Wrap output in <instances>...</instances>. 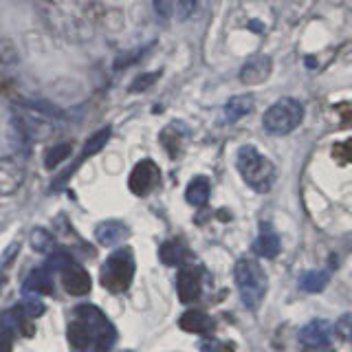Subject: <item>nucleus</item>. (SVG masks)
<instances>
[{
	"label": "nucleus",
	"mask_w": 352,
	"mask_h": 352,
	"mask_svg": "<svg viewBox=\"0 0 352 352\" xmlns=\"http://www.w3.org/2000/svg\"><path fill=\"white\" fill-rule=\"evenodd\" d=\"M238 172L251 190L260 194L269 192L275 185V176H278L275 165L253 146H242L238 150Z\"/></svg>",
	"instance_id": "1"
},
{
	"label": "nucleus",
	"mask_w": 352,
	"mask_h": 352,
	"mask_svg": "<svg viewBox=\"0 0 352 352\" xmlns=\"http://www.w3.org/2000/svg\"><path fill=\"white\" fill-rule=\"evenodd\" d=\"M236 284H238V293H240V300L245 304L249 311H256V308L262 304L264 295H267V273L258 264V260L253 258H242L236 264Z\"/></svg>",
	"instance_id": "2"
},
{
	"label": "nucleus",
	"mask_w": 352,
	"mask_h": 352,
	"mask_svg": "<svg viewBox=\"0 0 352 352\" xmlns=\"http://www.w3.org/2000/svg\"><path fill=\"white\" fill-rule=\"evenodd\" d=\"M304 119V106L293 97H282L275 104L269 106V110L262 117V126L269 135L284 137L293 132Z\"/></svg>",
	"instance_id": "3"
},
{
	"label": "nucleus",
	"mask_w": 352,
	"mask_h": 352,
	"mask_svg": "<svg viewBox=\"0 0 352 352\" xmlns=\"http://www.w3.org/2000/svg\"><path fill=\"white\" fill-rule=\"evenodd\" d=\"M132 278H135V256L132 249H117L110 253L102 269V284L108 291L121 293L126 291Z\"/></svg>",
	"instance_id": "4"
},
{
	"label": "nucleus",
	"mask_w": 352,
	"mask_h": 352,
	"mask_svg": "<svg viewBox=\"0 0 352 352\" xmlns=\"http://www.w3.org/2000/svg\"><path fill=\"white\" fill-rule=\"evenodd\" d=\"M75 317L88 328V333H91V337L95 341L97 352H104V350L113 348L115 339H117V330H115V326L108 322V317L102 311H99L95 304L77 306L75 308Z\"/></svg>",
	"instance_id": "5"
},
{
	"label": "nucleus",
	"mask_w": 352,
	"mask_h": 352,
	"mask_svg": "<svg viewBox=\"0 0 352 352\" xmlns=\"http://www.w3.org/2000/svg\"><path fill=\"white\" fill-rule=\"evenodd\" d=\"M159 179H161V172L157 168V163L150 161V159L141 161L135 165V170H132V174H130V181H128L130 192L137 194V196H146L154 190V187H157Z\"/></svg>",
	"instance_id": "6"
},
{
	"label": "nucleus",
	"mask_w": 352,
	"mask_h": 352,
	"mask_svg": "<svg viewBox=\"0 0 352 352\" xmlns=\"http://www.w3.org/2000/svg\"><path fill=\"white\" fill-rule=\"evenodd\" d=\"M335 335V326L326 322V319H313L300 330V341L304 346L311 348H324L333 341Z\"/></svg>",
	"instance_id": "7"
},
{
	"label": "nucleus",
	"mask_w": 352,
	"mask_h": 352,
	"mask_svg": "<svg viewBox=\"0 0 352 352\" xmlns=\"http://www.w3.org/2000/svg\"><path fill=\"white\" fill-rule=\"evenodd\" d=\"M273 71V62L269 55H256L240 69V82L247 86H258L267 82Z\"/></svg>",
	"instance_id": "8"
},
{
	"label": "nucleus",
	"mask_w": 352,
	"mask_h": 352,
	"mask_svg": "<svg viewBox=\"0 0 352 352\" xmlns=\"http://www.w3.org/2000/svg\"><path fill=\"white\" fill-rule=\"evenodd\" d=\"M176 291L183 304H192L201 297V271L194 267H183L176 278Z\"/></svg>",
	"instance_id": "9"
},
{
	"label": "nucleus",
	"mask_w": 352,
	"mask_h": 352,
	"mask_svg": "<svg viewBox=\"0 0 352 352\" xmlns=\"http://www.w3.org/2000/svg\"><path fill=\"white\" fill-rule=\"evenodd\" d=\"M62 286L66 289V293H71V295H86V293H91L93 289V280H91V275H88L86 269H82L80 264H69L64 271H62Z\"/></svg>",
	"instance_id": "10"
},
{
	"label": "nucleus",
	"mask_w": 352,
	"mask_h": 352,
	"mask_svg": "<svg viewBox=\"0 0 352 352\" xmlns=\"http://www.w3.org/2000/svg\"><path fill=\"white\" fill-rule=\"evenodd\" d=\"M130 229L121 220H104L95 227V238L104 247H117L121 240H126Z\"/></svg>",
	"instance_id": "11"
},
{
	"label": "nucleus",
	"mask_w": 352,
	"mask_h": 352,
	"mask_svg": "<svg viewBox=\"0 0 352 352\" xmlns=\"http://www.w3.org/2000/svg\"><path fill=\"white\" fill-rule=\"evenodd\" d=\"M22 179H25V174H22L20 163H16L14 159L0 161V196H9L18 192Z\"/></svg>",
	"instance_id": "12"
},
{
	"label": "nucleus",
	"mask_w": 352,
	"mask_h": 352,
	"mask_svg": "<svg viewBox=\"0 0 352 352\" xmlns=\"http://www.w3.org/2000/svg\"><path fill=\"white\" fill-rule=\"evenodd\" d=\"M66 337H69V346L73 352H97L91 333H88V328L80 322V319L71 322L69 330H66Z\"/></svg>",
	"instance_id": "13"
},
{
	"label": "nucleus",
	"mask_w": 352,
	"mask_h": 352,
	"mask_svg": "<svg viewBox=\"0 0 352 352\" xmlns=\"http://www.w3.org/2000/svg\"><path fill=\"white\" fill-rule=\"evenodd\" d=\"M253 249H256V253L262 258H275L280 253L282 245H280L278 234H275L273 229H269V225H262V234L258 236Z\"/></svg>",
	"instance_id": "14"
},
{
	"label": "nucleus",
	"mask_w": 352,
	"mask_h": 352,
	"mask_svg": "<svg viewBox=\"0 0 352 352\" xmlns=\"http://www.w3.org/2000/svg\"><path fill=\"white\" fill-rule=\"evenodd\" d=\"M22 289L27 293H33V295H47L53 291V280H51V271L47 267L42 269H36L29 278L22 284Z\"/></svg>",
	"instance_id": "15"
},
{
	"label": "nucleus",
	"mask_w": 352,
	"mask_h": 352,
	"mask_svg": "<svg viewBox=\"0 0 352 352\" xmlns=\"http://www.w3.org/2000/svg\"><path fill=\"white\" fill-rule=\"evenodd\" d=\"M253 106H256V97L253 95H236L227 102L225 117H227V121H238L242 117H247L253 110Z\"/></svg>",
	"instance_id": "16"
},
{
	"label": "nucleus",
	"mask_w": 352,
	"mask_h": 352,
	"mask_svg": "<svg viewBox=\"0 0 352 352\" xmlns=\"http://www.w3.org/2000/svg\"><path fill=\"white\" fill-rule=\"evenodd\" d=\"M179 326L183 330H187V333H198L203 335L207 333V330H212V319H209L205 313L201 311H187L181 319H179Z\"/></svg>",
	"instance_id": "17"
},
{
	"label": "nucleus",
	"mask_w": 352,
	"mask_h": 352,
	"mask_svg": "<svg viewBox=\"0 0 352 352\" xmlns=\"http://www.w3.org/2000/svg\"><path fill=\"white\" fill-rule=\"evenodd\" d=\"M209 192H212V187H209V181L205 176H196V179L187 185L185 190V198L187 203L194 205V207H201L209 201Z\"/></svg>",
	"instance_id": "18"
},
{
	"label": "nucleus",
	"mask_w": 352,
	"mask_h": 352,
	"mask_svg": "<svg viewBox=\"0 0 352 352\" xmlns=\"http://www.w3.org/2000/svg\"><path fill=\"white\" fill-rule=\"evenodd\" d=\"M330 280V273L326 269H319V271H308L302 275L300 280V289L306 293H322L326 289V284Z\"/></svg>",
	"instance_id": "19"
},
{
	"label": "nucleus",
	"mask_w": 352,
	"mask_h": 352,
	"mask_svg": "<svg viewBox=\"0 0 352 352\" xmlns=\"http://www.w3.org/2000/svg\"><path fill=\"white\" fill-rule=\"evenodd\" d=\"M159 256L165 264H170V267H183V262L187 260V251L179 242H165Z\"/></svg>",
	"instance_id": "20"
},
{
	"label": "nucleus",
	"mask_w": 352,
	"mask_h": 352,
	"mask_svg": "<svg viewBox=\"0 0 352 352\" xmlns=\"http://www.w3.org/2000/svg\"><path fill=\"white\" fill-rule=\"evenodd\" d=\"M29 242H31L33 251H38V253H51L55 249V238L47 229H33L29 236Z\"/></svg>",
	"instance_id": "21"
},
{
	"label": "nucleus",
	"mask_w": 352,
	"mask_h": 352,
	"mask_svg": "<svg viewBox=\"0 0 352 352\" xmlns=\"http://www.w3.org/2000/svg\"><path fill=\"white\" fill-rule=\"evenodd\" d=\"M25 311H22V306L18 308H9L3 315H0V328L5 330H18L22 326V319H25Z\"/></svg>",
	"instance_id": "22"
},
{
	"label": "nucleus",
	"mask_w": 352,
	"mask_h": 352,
	"mask_svg": "<svg viewBox=\"0 0 352 352\" xmlns=\"http://www.w3.org/2000/svg\"><path fill=\"white\" fill-rule=\"evenodd\" d=\"M110 137V128H104V130H99L97 135H93L91 139H88L86 143V148H84V157H91V154L99 152L104 146H106V141Z\"/></svg>",
	"instance_id": "23"
},
{
	"label": "nucleus",
	"mask_w": 352,
	"mask_h": 352,
	"mask_svg": "<svg viewBox=\"0 0 352 352\" xmlns=\"http://www.w3.org/2000/svg\"><path fill=\"white\" fill-rule=\"evenodd\" d=\"M69 154H71V146H69V143H62V146L49 150V154H47V159H44V163H47V168H49V170H53L55 165H60L66 157H69Z\"/></svg>",
	"instance_id": "24"
},
{
	"label": "nucleus",
	"mask_w": 352,
	"mask_h": 352,
	"mask_svg": "<svg viewBox=\"0 0 352 352\" xmlns=\"http://www.w3.org/2000/svg\"><path fill=\"white\" fill-rule=\"evenodd\" d=\"M335 333H337L341 339L352 341V315L339 317V322H337V326H335Z\"/></svg>",
	"instance_id": "25"
},
{
	"label": "nucleus",
	"mask_w": 352,
	"mask_h": 352,
	"mask_svg": "<svg viewBox=\"0 0 352 352\" xmlns=\"http://www.w3.org/2000/svg\"><path fill=\"white\" fill-rule=\"evenodd\" d=\"M20 306H22V311H25V315L31 317V319H36V317H40L44 313V304L38 302V300H27L25 304H20Z\"/></svg>",
	"instance_id": "26"
},
{
	"label": "nucleus",
	"mask_w": 352,
	"mask_h": 352,
	"mask_svg": "<svg viewBox=\"0 0 352 352\" xmlns=\"http://www.w3.org/2000/svg\"><path fill=\"white\" fill-rule=\"evenodd\" d=\"M0 352H11V339L7 335L0 337Z\"/></svg>",
	"instance_id": "27"
}]
</instances>
